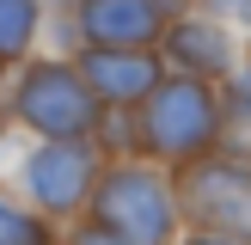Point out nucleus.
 I'll use <instances>...</instances> for the list:
<instances>
[{
	"instance_id": "nucleus-1",
	"label": "nucleus",
	"mask_w": 251,
	"mask_h": 245,
	"mask_svg": "<svg viewBox=\"0 0 251 245\" xmlns=\"http://www.w3.org/2000/svg\"><path fill=\"white\" fill-rule=\"evenodd\" d=\"M6 110L19 129H31L43 141V135H92L104 117V98L86 86L74 55H37V61L25 55L6 86Z\"/></svg>"
},
{
	"instance_id": "nucleus-2",
	"label": "nucleus",
	"mask_w": 251,
	"mask_h": 245,
	"mask_svg": "<svg viewBox=\"0 0 251 245\" xmlns=\"http://www.w3.org/2000/svg\"><path fill=\"white\" fill-rule=\"evenodd\" d=\"M215 141H221V98L208 92L202 74H172L135 104V147L166 166H184Z\"/></svg>"
},
{
	"instance_id": "nucleus-3",
	"label": "nucleus",
	"mask_w": 251,
	"mask_h": 245,
	"mask_svg": "<svg viewBox=\"0 0 251 245\" xmlns=\"http://www.w3.org/2000/svg\"><path fill=\"white\" fill-rule=\"evenodd\" d=\"M86 215L117 227L135 245H172V233H178V184L166 172L141 166V159H117V166L98 172Z\"/></svg>"
},
{
	"instance_id": "nucleus-4",
	"label": "nucleus",
	"mask_w": 251,
	"mask_h": 245,
	"mask_svg": "<svg viewBox=\"0 0 251 245\" xmlns=\"http://www.w3.org/2000/svg\"><path fill=\"white\" fill-rule=\"evenodd\" d=\"M98 172H104V153H98L92 135H43V141L19 159V190H25V202L43 208L49 220H74L92 202Z\"/></svg>"
},
{
	"instance_id": "nucleus-5",
	"label": "nucleus",
	"mask_w": 251,
	"mask_h": 245,
	"mask_svg": "<svg viewBox=\"0 0 251 245\" xmlns=\"http://www.w3.org/2000/svg\"><path fill=\"white\" fill-rule=\"evenodd\" d=\"M172 184H178V215H190L208 233H227V239L251 245V159L196 153V159L178 166Z\"/></svg>"
},
{
	"instance_id": "nucleus-6",
	"label": "nucleus",
	"mask_w": 251,
	"mask_h": 245,
	"mask_svg": "<svg viewBox=\"0 0 251 245\" xmlns=\"http://www.w3.org/2000/svg\"><path fill=\"white\" fill-rule=\"evenodd\" d=\"M80 74L86 86H92L104 104H123L135 110L147 92H153L159 80H166V68H159V49H110V43H80Z\"/></svg>"
},
{
	"instance_id": "nucleus-7",
	"label": "nucleus",
	"mask_w": 251,
	"mask_h": 245,
	"mask_svg": "<svg viewBox=\"0 0 251 245\" xmlns=\"http://www.w3.org/2000/svg\"><path fill=\"white\" fill-rule=\"evenodd\" d=\"M172 12L153 0H74V31L80 43H110V49H153Z\"/></svg>"
},
{
	"instance_id": "nucleus-8",
	"label": "nucleus",
	"mask_w": 251,
	"mask_h": 245,
	"mask_svg": "<svg viewBox=\"0 0 251 245\" xmlns=\"http://www.w3.org/2000/svg\"><path fill=\"white\" fill-rule=\"evenodd\" d=\"M159 49H166V61H178V74H202V80L233 74V43L215 19H166Z\"/></svg>"
},
{
	"instance_id": "nucleus-9",
	"label": "nucleus",
	"mask_w": 251,
	"mask_h": 245,
	"mask_svg": "<svg viewBox=\"0 0 251 245\" xmlns=\"http://www.w3.org/2000/svg\"><path fill=\"white\" fill-rule=\"evenodd\" d=\"M0 245H55V220L0 184Z\"/></svg>"
},
{
	"instance_id": "nucleus-10",
	"label": "nucleus",
	"mask_w": 251,
	"mask_h": 245,
	"mask_svg": "<svg viewBox=\"0 0 251 245\" xmlns=\"http://www.w3.org/2000/svg\"><path fill=\"white\" fill-rule=\"evenodd\" d=\"M43 31V0H0V61H25Z\"/></svg>"
},
{
	"instance_id": "nucleus-11",
	"label": "nucleus",
	"mask_w": 251,
	"mask_h": 245,
	"mask_svg": "<svg viewBox=\"0 0 251 245\" xmlns=\"http://www.w3.org/2000/svg\"><path fill=\"white\" fill-rule=\"evenodd\" d=\"M221 135H227V153L251 159V86H233V98L221 104Z\"/></svg>"
},
{
	"instance_id": "nucleus-12",
	"label": "nucleus",
	"mask_w": 251,
	"mask_h": 245,
	"mask_svg": "<svg viewBox=\"0 0 251 245\" xmlns=\"http://www.w3.org/2000/svg\"><path fill=\"white\" fill-rule=\"evenodd\" d=\"M61 245H135V239H123L117 227H104V220H92V215H86V220H80V227H74Z\"/></svg>"
},
{
	"instance_id": "nucleus-13",
	"label": "nucleus",
	"mask_w": 251,
	"mask_h": 245,
	"mask_svg": "<svg viewBox=\"0 0 251 245\" xmlns=\"http://www.w3.org/2000/svg\"><path fill=\"white\" fill-rule=\"evenodd\" d=\"M184 245H245V239H227V233H208V227H196V239H184Z\"/></svg>"
},
{
	"instance_id": "nucleus-14",
	"label": "nucleus",
	"mask_w": 251,
	"mask_h": 245,
	"mask_svg": "<svg viewBox=\"0 0 251 245\" xmlns=\"http://www.w3.org/2000/svg\"><path fill=\"white\" fill-rule=\"evenodd\" d=\"M202 6H215V12H239V6H251V0H202Z\"/></svg>"
},
{
	"instance_id": "nucleus-15",
	"label": "nucleus",
	"mask_w": 251,
	"mask_h": 245,
	"mask_svg": "<svg viewBox=\"0 0 251 245\" xmlns=\"http://www.w3.org/2000/svg\"><path fill=\"white\" fill-rule=\"evenodd\" d=\"M153 6H159V12H184L190 0H153Z\"/></svg>"
},
{
	"instance_id": "nucleus-16",
	"label": "nucleus",
	"mask_w": 251,
	"mask_h": 245,
	"mask_svg": "<svg viewBox=\"0 0 251 245\" xmlns=\"http://www.w3.org/2000/svg\"><path fill=\"white\" fill-rule=\"evenodd\" d=\"M6 68H12V61H0V98H6Z\"/></svg>"
},
{
	"instance_id": "nucleus-17",
	"label": "nucleus",
	"mask_w": 251,
	"mask_h": 245,
	"mask_svg": "<svg viewBox=\"0 0 251 245\" xmlns=\"http://www.w3.org/2000/svg\"><path fill=\"white\" fill-rule=\"evenodd\" d=\"M68 6H74V0H68Z\"/></svg>"
}]
</instances>
